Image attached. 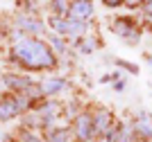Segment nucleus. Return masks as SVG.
<instances>
[{
    "label": "nucleus",
    "instance_id": "nucleus-11",
    "mask_svg": "<svg viewBox=\"0 0 152 142\" xmlns=\"http://www.w3.org/2000/svg\"><path fill=\"white\" fill-rule=\"evenodd\" d=\"M134 129L143 138H152V120L148 117V115H139V120L134 122Z\"/></svg>",
    "mask_w": 152,
    "mask_h": 142
},
{
    "label": "nucleus",
    "instance_id": "nucleus-5",
    "mask_svg": "<svg viewBox=\"0 0 152 142\" xmlns=\"http://www.w3.org/2000/svg\"><path fill=\"white\" fill-rule=\"evenodd\" d=\"M114 32L118 34L121 38H125V41H129V43H134V41H139V27L134 25L132 18H118L114 23Z\"/></svg>",
    "mask_w": 152,
    "mask_h": 142
},
{
    "label": "nucleus",
    "instance_id": "nucleus-4",
    "mask_svg": "<svg viewBox=\"0 0 152 142\" xmlns=\"http://www.w3.org/2000/svg\"><path fill=\"white\" fill-rule=\"evenodd\" d=\"M93 16V2L91 0H73L68 7V18L80 20V23H86V20Z\"/></svg>",
    "mask_w": 152,
    "mask_h": 142
},
{
    "label": "nucleus",
    "instance_id": "nucleus-8",
    "mask_svg": "<svg viewBox=\"0 0 152 142\" xmlns=\"http://www.w3.org/2000/svg\"><path fill=\"white\" fill-rule=\"evenodd\" d=\"M68 88V81L66 79H61V77H52V79H45L43 84H41V93L43 95H59V93H64Z\"/></svg>",
    "mask_w": 152,
    "mask_h": 142
},
{
    "label": "nucleus",
    "instance_id": "nucleus-9",
    "mask_svg": "<svg viewBox=\"0 0 152 142\" xmlns=\"http://www.w3.org/2000/svg\"><path fill=\"white\" fill-rule=\"evenodd\" d=\"M93 126H95V133H107V131L114 126V124H111V115H109V111H104V108H102L100 113H95Z\"/></svg>",
    "mask_w": 152,
    "mask_h": 142
},
{
    "label": "nucleus",
    "instance_id": "nucleus-17",
    "mask_svg": "<svg viewBox=\"0 0 152 142\" xmlns=\"http://www.w3.org/2000/svg\"><path fill=\"white\" fill-rule=\"evenodd\" d=\"M102 2H104L107 7H118V5H123L125 0H102Z\"/></svg>",
    "mask_w": 152,
    "mask_h": 142
},
{
    "label": "nucleus",
    "instance_id": "nucleus-15",
    "mask_svg": "<svg viewBox=\"0 0 152 142\" xmlns=\"http://www.w3.org/2000/svg\"><path fill=\"white\" fill-rule=\"evenodd\" d=\"M50 43L57 48V52H66V43L61 41V36H50Z\"/></svg>",
    "mask_w": 152,
    "mask_h": 142
},
{
    "label": "nucleus",
    "instance_id": "nucleus-1",
    "mask_svg": "<svg viewBox=\"0 0 152 142\" xmlns=\"http://www.w3.org/2000/svg\"><path fill=\"white\" fill-rule=\"evenodd\" d=\"M12 56L27 70H55L57 68V59L52 54L50 45L41 41V38L27 36L12 48Z\"/></svg>",
    "mask_w": 152,
    "mask_h": 142
},
{
    "label": "nucleus",
    "instance_id": "nucleus-18",
    "mask_svg": "<svg viewBox=\"0 0 152 142\" xmlns=\"http://www.w3.org/2000/svg\"><path fill=\"white\" fill-rule=\"evenodd\" d=\"M114 90H125V81H116V84H114Z\"/></svg>",
    "mask_w": 152,
    "mask_h": 142
},
{
    "label": "nucleus",
    "instance_id": "nucleus-3",
    "mask_svg": "<svg viewBox=\"0 0 152 142\" xmlns=\"http://www.w3.org/2000/svg\"><path fill=\"white\" fill-rule=\"evenodd\" d=\"M30 106V99L25 97H18V95H5L0 99V120L7 122V120L16 117L18 113H23Z\"/></svg>",
    "mask_w": 152,
    "mask_h": 142
},
{
    "label": "nucleus",
    "instance_id": "nucleus-13",
    "mask_svg": "<svg viewBox=\"0 0 152 142\" xmlns=\"http://www.w3.org/2000/svg\"><path fill=\"white\" fill-rule=\"evenodd\" d=\"M50 7L55 9L57 16H64V14H68V5H66V0H52Z\"/></svg>",
    "mask_w": 152,
    "mask_h": 142
},
{
    "label": "nucleus",
    "instance_id": "nucleus-14",
    "mask_svg": "<svg viewBox=\"0 0 152 142\" xmlns=\"http://www.w3.org/2000/svg\"><path fill=\"white\" fill-rule=\"evenodd\" d=\"M93 50H95V41H93V38H84V41H80V52L89 54V52H93Z\"/></svg>",
    "mask_w": 152,
    "mask_h": 142
},
{
    "label": "nucleus",
    "instance_id": "nucleus-10",
    "mask_svg": "<svg viewBox=\"0 0 152 142\" xmlns=\"http://www.w3.org/2000/svg\"><path fill=\"white\" fill-rule=\"evenodd\" d=\"M18 25L23 27V32H34V34H41V32L45 30L43 27V23L41 20H37V18H32V16H18Z\"/></svg>",
    "mask_w": 152,
    "mask_h": 142
},
{
    "label": "nucleus",
    "instance_id": "nucleus-16",
    "mask_svg": "<svg viewBox=\"0 0 152 142\" xmlns=\"http://www.w3.org/2000/svg\"><path fill=\"white\" fill-rule=\"evenodd\" d=\"M23 142H43V140H39L34 133H25V136H23Z\"/></svg>",
    "mask_w": 152,
    "mask_h": 142
},
{
    "label": "nucleus",
    "instance_id": "nucleus-12",
    "mask_svg": "<svg viewBox=\"0 0 152 142\" xmlns=\"http://www.w3.org/2000/svg\"><path fill=\"white\" fill-rule=\"evenodd\" d=\"M45 142H68V131H66V129L48 131V140H45Z\"/></svg>",
    "mask_w": 152,
    "mask_h": 142
},
{
    "label": "nucleus",
    "instance_id": "nucleus-19",
    "mask_svg": "<svg viewBox=\"0 0 152 142\" xmlns=\"http://www.w3.org/2000/svg\"><path fill=\"white\" fill-rule=\"evenodd\" d=\"M125 2H127V5H129V7H134V5H141L143 0H125Z\"/></svg>",
    "mask_w": 152,
    "mask_h": 142
},
{
    "label": "nucleus",
    "instance_id": "nucleus-6",
    "mask_svg": "<svg viewBox=\"0 0 152 142\" xmlns=\"http://www.w3.org/2000/svg\"><path fill=\"white\" fill-rule=\"evenodd\" d=\"M75 136L82 142H89L95 136V126H93V117L89 113H82L80 117L75 120Z\"/></svg>",
    "mask_w": 152,
    "mask_h": 142
},
{
    "label": "nucleus",
    "instance_id": "nucleus-2",
    "mask_svg": "<svg viewBox=\"0 0 152 142\" xmlns=\"http://www.w3.org/2000/svg\"><path fill=\"white\" fill-rule=\"evenodd\" d=\"M50 27L55 30L57 36H80L86 32V23H80V20L73 18H64V16H52L50 18Z\"/></svg>",
    "mask_w": 152,
    "mask_h": 142
},
{
    "label": "nucleus",
    "instance_id": "nucleus-7",
    "mask_svg": "<svg viewBox=\"0 0 152 142\" xmlns=\"http://www.w3.org/2000/svg\"><path fill=\"white\" fill-rule=\"evenodd\" d=\"M5 86L9 88V90H16V93H30L32 88H34V84H32L27 77H20V74H5Z\"/></svg>",
    "mask_w": 152,
    "mask_h": 142
}]
</instances>
